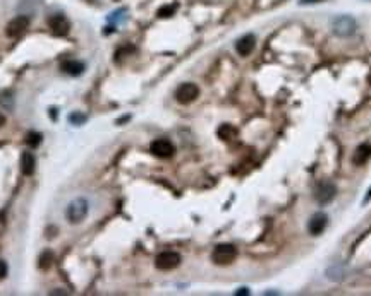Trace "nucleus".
I'll list each match as a JSON object with an SVG mask.
<instances>
[{
	"label": "nucleus",
	"mask_w": 371,
	"mask_h": 296,
	"mask_svg": "<svg viewBox=\"0 0 371 296\" xmlns=\"http://www.w3.org/2000/svg\"><path fill=\"white\" fill-rule=\"evenodd\" d=\"M88 211H90V204L85 197H77V199L71 200L66 207V218L71 224H79L86 219Z\"/></svg>",
	"instance_id": "1"
},
{
	"label": "nucleus",
	"mask_w": 371,
	"mask_h": 296,
	"mask_svg": "<svg viewBox=\"0 0 371 296\" xmlns=\"http://www.w3.org/2000/svg\"><path fill=\"white\" fill-rule=\"evenodd\" d=\"M356 29H358V24H356L354 17L351 16H337L334 21H332V31L340 38L353 36Z\"/></svg>",
	"instance_id": "2"
},
{
	"label": "nucleus",
	"mask_w": 371,
	"mask_h": 296,
	"mask_svg": "<svg viewBox=\"0 0 371 296\" xmlns=\"http://www.w3.org/2000/svg\"><path fill=\"white\" fill-rule=\"evenodd\" d=\"M236 255H237L236 246L229 245V243H222V245L215 246V250L212 252V260L218 265H229L231 262H234Z\"/></svg>",
	"instance_id": "3"
},
{
	"label": "nucleus",
	"mask_w": 371,
	"mask_h": 296,
	"mask_svg": "<svg viewBox=\"0 0 371 296\" xmlns=\"http://www.w3.org/2000/svg\"><path fill=\"white\" fill-rule=\"evenodd\" d=\"M198 96H199V87L193 82L180 84L177 91H175V98H177L180 105H189V103H193Z\"/></svg>",
	"instance_id": "4"
},
{
	"label": "nucleus",
	"mask_w": 371,
	"mask_h": 296,
	"mask_svg": "<svg viewBox=\"0 0 371 296\" xmlns=\"http://www.w3.org/2000/svg\"><path fill=\"white\" fill-rule=\"evenodd\" d=\"M335 194H337V187L332 184V181H321L315 190V200L318 202L320 206H326L335 199Z\"/></svg>",
	"instance_id": "5"
},
{
	"label": "nucleus",
	"mask_w": 371,
	"mask_h": 296,
	"mask_svg": "<svg viewBox=\"0 0 371 296\" xmlns=\"http://www.w3.org/2000/svg\"><path fill=\"white\" fill-rule=\"evenodd\" d=\"M179 264H180V255L172 250L162 252V254H158L157 259H155V265H157V269L160 270H172L177 267Z\"/></svg>",
	"instance_id": "6"
},
{
	"label": "nucleus",
	"mask_w": 371,
	"mask_h": 296,
	"mask_svg": "<svg viewBox=\"0 0 371 296\" xmlns=\"http://www.w3.org/2000/svg\"><path fill=\"white\" fill-rule=\"evenodd\" d=\"M150 151H151V154L160 157V160H167V157L174 156L175 147L169 139H157V141L151 142Z\"/></svg>",
	"instance_id": "7"
},
{
	"label": "nucleus",
	"mask_w": 371,
	"mask_h": 296,
	"mask_svg": "<svg viewBox=\"0 0 371 296\" xmlns=\"http://www.w3.org/2000/svg\"><path fill=\"white\" fill-rule=\"evenodd\" d=\"M29 26V19L28 16H17V17H14L11 22L7 24V28H6V33H7V36H11V38H17V36H21V34L26 31Z\"/></svg>",
	"instance_id": "8"
},
{
	"label": "nucleus",
	"mask_w": 371,
	"mask_h": 296,
	"mask_svg": "<svg viewBox=\"0 0 371 296\" xmlns=\"http://www.w3.org/2000/svg\"><path fill=\"white\" fill-rule=\"evenodd\" d=\"M326 224H328V216L325 213H316L313 218L310 219V224H307V230L313 236H318L325 231Z\"/></svg>",
	"instance_id": "9"
},
{
	"label": "nucleus",
	"mask_w": 371,
	"mask_h": 296,
	"mask_svg": "<svg viewBox=\"0 0 371 296\" xmlns=\"http://www.w3.org/2000/svg\"><path fill=\"white\" fill-rule=\"evenodd\" d=\"M255 45H256V38L253 36V34H246V36H242L241 39H237L236 50L241 57H248L255 50Z\"/></svg>",
	"instance_id": "10"
},
{
	"label": "nucleus",
	"mask_w": 371,
	"mask_h": 296,
	"mask_svg": "<svg viewBox=\"0 0 371 296\" xmlns=\"http://www.w3.org/2000/svg\"><path fill=\"white\" fill-rule=\"evenodd\" d=\"M35 170H36V157H35V154H33V152H29V151H24L23 156H21V171H23V175L31 176L33 173H35Z\"/></svg>",
	"instance_id": "11"
},
{
	"label": "nucleus",
	"mask_w": 371,
	"mask_h": 296,
	"mask_svg": "<svg viewBox=\"0 0 371 296\" xmlns=\"http://www.w3.org/2000/svg\"><path fill=\"white\" fill-rule=\"evenodd\" d=\"M48 24H50L52 31L55 34H66L67 29H69V22H67V19L62 16V14H55V16H52L48 19Z\"/></svg>",
	"instance_id": "12"
},
{
	"label": "nucleus",
	"mask_w": 371,
	"mask_h": 296,
	"mask_svg": "<svg viewBox=\"0 0 371 296\" xmlns=\"http://www.w3.org/2000/svg\"><path fill=\"white\" fill-rule=\"evenodd\" d=\"M369 157H371V144L364 142V144H361L358 149H356L354 156H353V163L361 166V165H364V163H368Z\"/></svg>",
	"instance_id": "13"
},
{
	"label": "nucleus",
	"mask_w": 371,
	"mask_h": 296,
	"mask_svg": "<svg viewBox=\"0 0 371 296\" xmlns=\"http://www.w3.org/2000/svg\"><path fill=\"white\" fill-rule=\"evenodd\" d=\"M62 69H64V72L71 74V76H79L85 67L77 60H67L66 63H62Z\"/></svg>",
	"instance_id": "14"
},
{
	"label": "nucleus",
	"mask_w": 371,
	"mask_h": 296,
	"mask_svg": "<svg viewBox=\"0 0 371 296\" xmlns=\"http://www.w3.org/2000/svg\"><path fill=\"white\" fill-rule=\"evenodd\" d=\"M0 105H2L4 108H7V110H12L14 108V98H12L11 91L0 93Z\"/></svg>",
	"instance_id": "15"
},
{
	"label": "nucleus",
	"mask_w": 371,
	"mask_h": 296,
	"mask_svg": "<svg viewBox=\"0 0 371 296\" xmlns=\"http://www.w3.org/2000/svg\"><path fill=\"white\" fill-rule=\"evenodd\" d=\"M40 142H42V134H38V132H29V134L26 135V144L28 146L36 147V146H40Z\"/></svg>",
	"instance_id": "16"
},
{
	"label": "nucleus",
	"mask_w": 371,
	"mask_h": 296,
	"mask_svg": "<svg viewBox=\"0 0 371 296\" xmlns=\"http://www.w3.org/2000/svg\"><path fill=\"white\" fill-rule=\"evenodd\" d=\"M50 262H52V254H50V252H45V254H42V257H40V269H48V267H50Z\"/></svg>",
	"instance_id": "17"
},
{
	"label": "nucleus",
	"mask_w": 371,
	"mask_h": 296,
	"mask_svg": "<svg viewBox=\"0 0 371 296\" xmlns=\"http://www.w3.org/2000/svg\"><path fill=\"white\" fill-rule=\"evenodd\" d=\"M175 9H177V6H165L158 11V16L160 17H169L175 12Z\"/></svg>",
	"instance_id": "18"
},
{
	"label": "nucleus",
	"mask_w": 371,
	"mask_h": 296,
	"mask_svg": "<svg viewBox=\"0 0 371 296\" xmlns=\"http://www.w3.org/2000/svg\"><path fill=\"white\" fill-rule=\"evenodd\" d=\"M85 120H86V117H85V115H77V113L71 117V122H72V123H77V125H79V123H83Z\"/></svg>",
	"instance_id": "19"
},
{
	"label": "nucleus",
	"mask_w": 371,
	"mask_h": 296,
	"mask_svg": "<svg viewBox=\"0 0 371 296\" xmlns=\"http://www.w3.org/2000/svg\"><path fill=\"white\" fill-rule=\"evenodd\" d=\"M6 274H7V264L4 262V260H0V278H4Z\"/></svg>",
	"instance_id": "20"
},
{
	"label": "nucleus",
	"mask_w": 371,
	"mask_h": 296,
	"mask_svg": "<svg viewBox=\"0 0 371 296\" xmlns=\"http://www.w3.org/2000/svg\"><path fill=\"white\" fill-rule=\"evenodd\" d=\"M315 2H321V0H301V4H315Z\"/></svg>",
	"instance_id": "21"
},
{
	"label": "nucleus",
	"mask_w": 371,
	"mask_h": 296,
	"mask_svg": "<svg viewBox=\"0 0 371 296\" xmlns=\"http://www.w3.org/2000/svg\"><path fill=\"white\" fill-rule=\"evenodd\" d=\"M4 123H6V117H4L2 113H0V127H2Z\"/></svg>",
	"instance_id": "22"
},
{
	"label": "nucleus",
	"mask_w": 371,
	"mask_h": 296,
	"mask_svg": "<svg viewBox=\"0 0 371 296\" xmlns=\"http://www.w3.org/2000/svg\"><path fill=\"white\" fill-rule=\"evenodd\" d=\"M369 199H371V189H369V192H368V195H366V199H364V204H368V202H369Z\"/></svg>",
	"instance_id": "23"
},
{
	"label": "nucleus",
	"mask_w": 371,
	"mask_h": 296,
	"mask_svg": "<svg viewBox=\"0 0 371 296\" xmlns=\"http://www.w3.org/2000/svg\"><path fill=\"white\" fill-rule=\"evenodd\" d=\"M52 294H66V291H52Z\"/></svg>",
	"instance_id": "24"
}]
</instances>
